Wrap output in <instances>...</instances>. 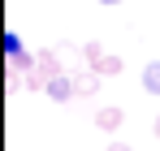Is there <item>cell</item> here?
<instances>
[{
	"mask_svg": "<svg viewBox=\"0 0 160 151\" xmlns=\"http://www.w3.org/2000/svg\"><path fill=\"white\" fill-rule=\"evenodd\" d=\"M22 52H26V43H22V35H18V30H4V56L13 61V56H22Z\"/></svg>",
	"mask_w": 160,
	"mask_h": 151,
	"instance_id": "cell-6",
	"label": "cell"
},
{
	"mask_svg": "<svg viewBox=\"0 0 160 151\" xmlns=\"http://www.w3.org/2000/svg\"><path fill=\"white\" fill-rule=\"evenodd\" d=\"M100 4H108V9H112V4H121V0H100Z\"/></svg>",
	"mask_w": 160,
	"mask_h": 151,
	"instance_id": "cell-9",
	"label": "cell"
},
{
	"mask_svg": "<svg viewBox=\"0 0 160 151\" xmlns=\"http://www.w3.org/2000/svg\"><path fill=\"white\" fill-rule=\"evenodd\" d=\"M152 129H156V138H160V117H156V125H152Z\"/></svg>",
	"mask_w": 160,
	"mask_h": 151,
	"instance_id": "cell-10",
	"label": "cell"
},
{
	"mask_svg": "<svg viewBox=\"0 0 160 151\" xmlns=\"http://www.w3.org/2000/svg\"><path fill=\"white\" fill-rule=\"evenodd\" d=\"M143 91H147V95H160V61H152V65L143 69Z\"/></svg>",
	"mask_w": 160,
	"mask_h": 151,
	"instance_id": "cell-5",
	"label": "cell"
},
{
	"mask_svg": "<svg viewBox=\"0 0 160 151\" xmlns=\"http://www.w3.org/2000/svg\"><path fill=\"white\" fill-rule=\"evenodd\" d=\"M121 121H126L121 108H100V112H95V129H104V134H117Z\"/></svg>",
	"mask_w": 160,
	"mask_h": 151,
	"instance_id": "cell-4",
	"label": "cell"
},
{
	"mask_svg": "<svg viewBox=\"0 0 160 151\" xmlns=\"http://www.w3.org/2000/svg\"><path fill=\"white\" fill-rule=\"evenodd\" d=\"M100 52H104V43H100V39H91V43H82V61L91 65V61H95Z\"/></svg>",
	"mask_w": 160,
	"mask_h": 151,
	"instance_id": "cell-7",
	"label": "cell"
},
{
	"mask_svg": "<svg viewBox=\"0 0 160 151\" xmlns=\"http://www.w3.org/2000/svg\"><path fill=\"white\" fill-rule=\"evenodd\" d=\"M91 69H95V74H100V78H117V74H121V69H126V61H121L117 52H100V56L91 61Z\"/></svg>",
	"mask_w": 160,
	"mask_h": 151,
	"instance_id": "cell-2",
	"label": "cell"
},
{
	"mask_svg": "<svg viewBox=\"0 0 160 151\" xmlns=\"http://www.w3.org/2000/svg\"><path fill=\"white\" fill-rule=\"evenodd\" d=\"M100 82H104V78L95 74V69H78V74H74V100H91V95H100Z\"/></svg>",
	"mask_w": 160,
	"mask_h": 151,
	"instance_id": "cell-1",
	"label": "cell"
},
{
	"mask_svg": "<svg viewBox=\"0 0 160 151\" xmlns=\"http://www.w3.org/2000/svg\"><path fill=\"white\" fill-rule=\"evenodd\" d=\"M104 151H130V147H126V143H108Z\"/></svg>",
	"mask_w": 160,
	"mask_h": 151,
	"instance_id": "cell-8",
	"label": "cell"
},
{
	"mask_svg": "<svg viewBox=\"0 0 160 151\" xmlns=\"http://www.w3.org/2000/svg\"><path fill=\"white\" fill-rule=\"evenodd\" d=\"M43 95L48 100H56V104H65V100H74V78H65V74H56L48 86H43Z\"/></svg>",
	"mask_w": 160,
	"mask_h": 151,
	"instance_id": "cell-3",
	"label": "cell"
}]
</instances>
